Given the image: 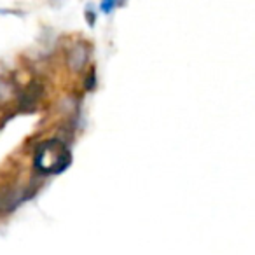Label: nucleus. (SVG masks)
Returning a JSON list of instances; mask_svg holds the SVG:
<instances>
[{"mask_svg": "<svg viewBox=\"0 0 255 255\" xmlns=\"http://www.w3.org/2000/svg\"><path fill=\"white\" fill-rule=\"evenodd\" d=\"M35 170L44 175H58L70 164V152L60 140H47L35 150Z\"/></svg>", "mask_w": 255, "mask_h": 255, "instance_id": "f257e3e1", "label": "nucleus"}, {"mask_svg": "<svg viewBox=\"0 0 255 255\" xmlns=\"http://www.w3.org/2000/svg\"><path fill=\"white\" fill-rule=\"evenodd\" d=\"M86 61H88V49H86V46L79 44V46H75L74 49H72L70 56H68V65H70L72 70L77 72L84 67Z\"/></svg>", "mask_w": 255, "mask_h": 255, "instance_id": "f03ea898", "label": "nucleus"}, {"mask_svg": "<svg viewBox=\"0 0 255 255\" xmlns=\"http://www.w3.org/2000/svg\"><path fill=\"white\" fill-rule=\"evenodd\" d=\"M116 5H117V0H102V5H100V9H102L103 14H110Z\"/></svg>", "mask_w": 255, "mask_h": 255, "instance_id": "7ed1b4c3", "label": "nucleus"}, {"mask_svg": "<svg viewBox=\"0 0 255 255\" xmlns=\"http://www.w3.org/2000/svg\"><path fill=\"white\" fill-rule=\"evenodd\" d=\"M89 18V25H95V12H93V9H86V19Z\"/></svg>", "mask_w": 255, "mask_h": 255, "instance_id": "20e7f679", "label": "nucleus"}]
</instances>
